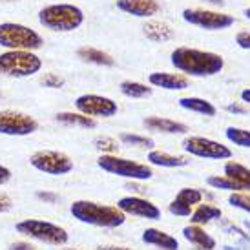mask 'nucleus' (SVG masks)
Masks as SVG:
<instances>
[{"label": "nucleus", "instance_id": "1", "mask_svg": "<svg viewBox=\"0 0 250 250\" xmlns=\"http://www.w3.org/2000/svg\"><path fill=\"white\" fill-rule=\"evenodd\" d=\"M172 66L190 77H212L225 68L221 55L194 48H175L172 51Z\"/></svg>", "mask_w": 250, "mask_h": 250}, {"label": "nucleus", "instance_id": "2", "mask_svg": "<svg viewBox=\"0 0 250 250\" xmlns=\"http://www.w3.org/2000/svg\"><path fill=\"white\" fill-rule=\"evenodd\" d=\"M70 212L81 223L104 229H117L126 221L125 212H121L117 207H106L93 201H75Z\"/></svg>", "mask_w": 250, "mask_h": 250}, {"label": "nucleus", "instance_id": "3", "mask_svg": "<svg viewBox=\"0 0 250 250\" xmlns=\"http://www.w3.org/2000/svg\"><path fill=\"white\" fill-rule=\"evenodd\" d=\"M39 22L46 29L68 33L83 26L84 13L81 7L73 4H51L39 11Z\"/></svg>", "mask_w": 250, "mask_h": 250}, {"label": "nucleus", "instance_id": "4", "mask_svg": "<svg viewBox=\"0 0 250 250\" xmlns=\"http://www.w3.org/2000/svg\"><path fill=\"white\" fill-rule=\"evenodd\" d=\"M42 70V59L33 51L7 49L0 53V75L4 77H31Z\"/></svg>", "mask_w": 250, "mask_h": 250}, {"label": "nucleus", "instance_id": "5", "mask_svg": "<svg viewBox=\"0 0 250 250\" xmlns=\"http://www.w3.org/2000/svg\"><path fill=\"white\" fill-rule=\"evenodd\" d=\"M42 37L35 29L24 24L15 22H2L0 24V46L6 49H24V51H37L42 48Z\"/></svg>", "mask_w": 250, "mask_h": 250}, {"label": "nucleus", "instance_id": "6", "mask_svg": "<svg viewBox=\"0 0 250 250\" xmlns=\"http://www.w3.org/2000/svg\"><path fill=\"white\" fill-rule=\"evenodd\" d=\"M97 165L99 168H103L108 174L119 175V177L132 181H146L153 175V170L148 165L135 163V161L125 159V157H117V155H111V153L101 155Z\"/></svg>", "mask_w": 250, "mask_h": 250}, {"label": "nucleus", "instance_id": "7", "mask_svg": "<svg viewBox=\"0 0 250 250\" xmlns=\"http://www.w3.org/2000/svg\"><path fill=\"white\" fill-rule=\"evenodd\" d=\"M17 232L28 237H33L42 243L55 245V247L66 245L70 239L68 232L62 227L48 221H41V219H24V221L17 223Z\"/></svg>", "mask_w": 250, "mask_h": 250}, {"label": "nucleus", "instance_id": "8", "mask_svg": "<svg viewBox=\"0 0 250 250\" xmlns=\"http://www.w3.org/2000/svg\"><path fill=\"white\" fill-rule=\"evenodd\" d=\"M29 165L49 175H66L73 170V161L66 153L55 150H39L29 157Z\"/></svg>", "mask_w": 250, "mask_h": 250}, {"label": "nucleus", "instance_id": "9", "mask_svg": "<svg viewBox=\"0 0 250 250\" xmlns=\"http://www.w3.org/2000/svg\"><path fill=\"white\" fill-rule=\"evenodd\" d=\"M37 130H39V123L31 115L13 110L0 111V133L2 135L24 137V135L35 133Z\"/></svg>", "mask_w": 250, "mask_h": 250}, {"label": "nucleus", "instance_id": "10", "mask_svg": "<svg viewBox=\"0 0 250 250\" xmlns=\"http://www.w3.org/2000/svg\"><path fill=\"white\" fill-rule=\"evenodd\" d=\"M183 19L188 24H194V26L210 29V31L227 29L230 26H234V17L232 15L219 13V11H208V9H185Z\"/></svg>", "mask_w": 250, "mask_h": 250}, {"label": "nucleus", "instance_id": "11", "mask_svg": "<svg viewBox=\"0 0 250 250\" xmlns=\"http://www.w3.org/2000/svg\"><path fill=\"white\" fill-rule=\"evenodd\" d=\"M183 150L190 155H197L205 159H230L232 157L229 146L207 139V137H187L183 141Z\"/></svg>", "mask_w": 250, "mask_h": 250}, {"label": "nucleus", "instance_id": "12", "mask_svg": "<svg viewBox=\"0 0 250 250\" xmlns=\"http://www.w3.org/2000/svg\"><path fill=\"white\" fill-rule=\"evenodd\" d=\"M75 108L79 113H84L88 117H113L117 113V103L103 95L86 93L75 99Z\"/></svg>", "mask_w": 250, "mask_h": 250}, {"label": "nucleus", "instance_id": "13", "mask_svg": "<svg viewBox=\"0 0 250 250\" xmlns=\"http://www.w3.org/2000/svg\"><path fill=\"white\" fill-rule=\"evenodd\" d=\"M117 208L125 214L130 215H137V217H145V219H159L161 217V210L153 205V203L146 201L143 197H123L119 199Z\"/></svg>", "mask_w": 250, "mask_h": 250}, {"label": "nucleus", "instance_id": "14", "mask_svg": "<svg viewBox=\"0 0 250 250\" xmlns=\"http://www.w3.org/2000/svg\"><path fill=\"white\" fill-rule=\"evenodd\" d=\"M201 199L203 194L197 188H183V190H179V194L175 195L174 201L170 203L168 210H170V214L187 217L192 214V207L201 203Z\"/></svg>", "mask_w": 250, "mask_h": 250}, {"label": "nucleus", "instance_id": "15", "mask_svg": "<svg viewBox=\"0 0 250 250\" xmlns=\"http://www.w3.org/2000/svg\"><path fill=\"white\" fill-rule=\"evenodd\" d=\"M117 7L121 11L139 19H148L152 15H157L161 9L157 0H117Z\"/></svg>", "mask_w": 250, "mask_h": 250}, {"label": "nucleus", "instance_id": "16", "mask_svg": "<svg viewBox=\"0 0 250 250\" xmlns=\"http://www.w3.org/2000/svg\"><path fill=\"white\" fill-rule=\"evenodd\" d=\"M148 81L152 86L163 88V90H185L188 88V79L179 73H167V71H153L150 73Z\"/></svg>", "mask_w": 250, "mask_h": 250}, {"label": "nucleus", "instance_id": "17", "mask_svg": "<svg viewBox=\"0 0 250 250\" xmlns=\"http://www.w3.org/2000/svg\"><path fill=\"white\" fill-rule=\"evenodd\" d=\"M143 241L153 247H159L163 250H177L179 249V241L174 236H170L167 232L157 229H146L143 234Z\"/></svg>", "mask_w": 250, "mask_h": 250}, {"label": "nucleus", "instance_id": "18", "mask_svg": "<svg viewBox=\"0 0 250 250\" xmlns=\"http://www.w3.org/2000/svg\"><path fill=\"white\" fill-rule=\"evenodd\" d=\"M145 126L152 132H163V133H187L188 126L172 119L165 117H146Z\"/></svg>", "mask_w": 250, "mask_h": 250}, {"label": "nucleus", "instance_id": "19", "mask_svg": "<svg viewBox=\"0 0 250 250\" xmlns=\"http://www.w3.org/2000/svg\"><path fill=\"white\" fill-rule=\"evenodd\" d=\"M143 31H145L146 39H150L153 42H167V41H172L175 37L174 29L170 28L168 24L159 21H148L143 26Z\"/></svg>", "mask_w": 250, "mask_h": 250}, {"label": "nucleus", "instance_id": "20", "mask_svg": "<svg viewBox=\"0 0 250 250\" xmlns=\"http://www.w3.org/2000/svg\"><path fill=\"white\" fill-rule=\"evenodd\" d=\"M183 236H185V239H188L190 243L197 245L199 249H205V250L215 249V239L210 236V234H207L199 225L185 227V229H183Z\"/></svg>", "mask_w": 250, "mask_h": 250}, {"label": "nucleus", "instance_id": "21", "mask_svg": "<svg viewBox=\"0 0 250 250\" xmlns=\"http://www.w3.org/2000/svg\"><path fill=\"white\" fill-rule=\"evenodd\" d=\"M77 55L79 59H83L84 62H91V64H97V66H113L115 61L113 57L104 53L103 49L97 48H90V46H83V48L77 49Z\"/></svg>", "mask_w": 250, "mask_h": 250}, {"label": "nucleus", "instance_id": "22", "mask_svg": "<svg viewBox=\"0 0 250 250\" xmlns=\"http://www.w3.org/2000/svg\"><path fill=\"white\" fill-rule=\"evenodd\" d=\"M148 161L155 165V167H165V168H179L187 167L188 159L181 157V155H170L167 152H159V150H152L148 153Z\"/></svg>", "mask_w": 250, "mask_h": 250}, {"label": "nucleus", "instance_id": "23", "mask_svg": "<svg viewBox=\"0 0 250 250\" xmlns=\"http://www.w3.org/2000/svg\"><path fill=\"white\" fill-rule=\"evenodd\" d=\"M179 106L181 108H185V110H190V111H195V113H201V115H207V117H214L217 110H215V106L208 101H205V99H199V97H183L179 99Z\"/></svg>", "mask_w": 250, "mask_h": 250}, {"label": "nucleus", "instance_id": "24", "mask_svg": "<svg viewBox=\"0 0 250 250\" xmlns=\"http://www.w3.org/2000/svg\"><path fill=\"white\" fill-rule=\"evenodd\" d=\"M225 175L239 183L245 190H250V170L243 165H239L236 161H229L225 165Z\"/></svg>", "mask_w": 250, "mask_h": 250}, {"label": "nucleus", "instance_id": "25", "mask_svg": "<svg viewBox=\"0 0 250 250\" xmlns=\"http://www.w3.org/2000/svg\"><path fill=\"white\" fill-rule=\"evenodd\" d=\"M55 119L59 123H64V125H73V126H81V128H95L97 123L91 117L84 115V113H73V111H61L57 113Z\"/></svg>", "mask_w": 250, "mask_h": 250}, {"label": "nucleus", "instance_id": "26", "mask_svg": "<svg viewBox=\"0 0 250 250\" xmlns=\"http://www.w3.org/2000/svg\"><path fill=\"white\" fill-rule=\"evenodd\" d=\"M119 90H121L123 95L130 99H145L152 95V88H148L146 84L135 83V81H123Z\"/></svg>", "mask_w": 250, "mask_h": 250}, {"label": "nucleus", "instance_id": "27", "mask_svg": "<svg viewBox=\"0 0 250 250\" xmlns=\"http://www.w3.org/2000/svg\"><path fill=\"white\" fill-rule=\"evenodd\" d=\"M223 215L221 208H217L214 205H199L195 212H192V219L190 221L194 225H203V223H208L212 219H219Z\"/></svg>", "mask_w": 250, "mask_h": 250}, {"label": "nucleus", "instance_id": "28", "mask_svg": "<svg viewBox=\"0 0 250 250\" xmlns=\"http://www.w3.org/2000/svg\"><path fill=\"white\" fill-rule=\"evenodd\" d=\"M227 139L234 145L241 146V148H250V132L243 130V128H236V126H230L227 128Z\"/></svg>", "mask_w": 250, "mask_h": 250}, {"label": "nucleus", "instance_id": "29", "mask_svg": "<svg viewBox=\"0 0 250 250\" xmlns=\"http://www.w3.org/2000/svg\"><path fill=\"white\" fill-rule=\"evenodd\" d=\"M207 183H208L210 187L217 188V190H236V192L245 190L239 183H236V181L227 177V175H212V177L207 179Z\"/></svg>", "mask_w": 250, "mask_h": 250}, {"label": "nucleus", "instance_id": "30", "mask_svg": "<svg viewBox=\"0 0 250 250\" xmlns=\"http://www.w3.org/2000/svg\"><path fill=\"white\" fill-rule=\"evenodd\" d=\"M121 141L126 145L132 146H143V148H152L155 143L150 137H143V135H135V133H121Z\"/></svg>", "mask_w": 250, "mask_h": 250}, {"label": "nucleus", "instance_id": "31", "mask_svg": "<svg viewBox=\"0 0 250 250\" xmlns=\"http://www.w3.org/2000/svg\"><path fill=\"white\" fill-rule=\"evenodd\" d=\"M93 146L101 150V152H106V153H115L119 150V145L115 139H111V137H106V135H99L93 139Z\"/></svg>", "mask_w": 250, "mask_h": 250}, {"label": "nucleus", "instance_id": "32", "mask_svg": "<svg viewBox=\"0 0 250 250\" xmlns=\"http://www.w3.org/2000/svg\"><path fill=\"white\" fill-rule=\"evenodd\" d=\"M229 203L232 205V207L241 208L250 214V195L243 194V192H234V194L229 197Z\"/></svg>", "mask_w": 250, "mask_h": 250}, {"label": "nucleus", "instance_id": "33", "mask_svg": "<svg viewBox=\"0 0 250 250\" xmlns=\"http://www.w3.org/2000/svg\"><path fill=\"white\" fill-rule=\"evenodd\" d=\"M42 84H44L46 88H53V90H59V88H62V86H64V79L53 75V73H46V75L42 77Z\"/></svg>", "mask_w": 250, "mask_h": 250}, {"label": "nucleus", "instance_id": "34", "mask_svg": "<svg viewBox=\"0 0 250 250\" xmlns=\"http://www.w3.org/2000/svg\"><path fill=\"white\" fill-rule=\"evenodd\" d=\"M236 42L239 44V48L250 49V31H239L236 35Z\"/></svg>", "mask_w": 250, "mask_h": 250}, {"label": "nucleus", "instance_id": "35", "mask_svg": "<svg viewBox=\"0 0 250 250\" xmlns=\"http://www.w3.org/2000/svg\"><path fill=\"white\" fill-rule=\"evenodd\" d=\"M11 207H13V201H11V197L0 192V214H4V212H9V210H11Z\"/></svg>", "mask_w": 250, "mask_h": 250}, {"label": "nucleus", "instance_id": "36", "mask_svg": "<svg viewBox=\"0 0 250 250\" xmlns=\"http://www.w3.org/2000/svg\"><path fill=\"white\" fill-rule=\"evenodd\" d=\"M37 197L42 199V201H48V203H57L59 201V195L57 194H51V192H37Z\"/></svg>", "mask_w": 250, "mask_h": 250}, {"label": "nucleus", "instance_id": "37", "mask_svg": "<svg viewBox=\"0 0 250 250\" xmlns=\"http://www.w3.org/2000/svg\"><path fill=\"white\" fill-rule=\"evenodd\" d=\"M227 111H230V113H241V115H245V113H249V108L243 104H237V103H234V104H229L227 106Z\"/></svg>", "mask_w": 250, "mask_h": 250}, {"label": "nucleus", "instance_id": "38", "mask_svg": "<svg viewBox=\"0 0 250 250\" xmlns=\"http://www.w3.org/2000/svg\"><path fill=\"white\" fill-rule=\"evenodd\" d=\"M9 179H11V170L0 165V187L6 185V183H9Z\"/></svg>", "mask_w": 250, "mask_h": 250}, {"label": "nucleus", "instance_id": "39", "mask_svg": "<svg viewBox=\"0 0 250 250\" xmlns=\"http://www.w3.org/2000/svg\"><path fill=\"white\" fill-rule=\"evenodd\" d=\"M9 250H35V247H31L29 243H22V241H19V243L11 245Z\"/></svg>", "mask_w": 250, "mask_h": 250}, {"label": "nucleus", "instance_id": "40", "mask_svg": "<svg viewBox=\"0 0 250 250\" xmlns=\"http://www.w3.org/2000/svg\"><path fill=\"white\" fill-rule=\"evenodd\" d=\"M97 250H132V249H126V247H99Z\"/></svg>", "mask_w": 250, "mask_h": 250}, {"label": "nucleus", "instance_id": "41", "mask_svg": "<svg viewBox=\"0 0 250 250\" xmlns=\"http://www.w3.org/2000/svg\"><path fill=\"white\" fill-rule=\"evenodd\" d=\"M241 99H243V103H249V104H250V90L241 91Z\"/></svg>", "mask_w": 250, "mask_h": 250}, {"label": "nucleus", "instance_id": "42", "mask_svg": "<svg viewBox=\"0 0 250 250\" xmlns=\"http://www.w3.org/2000/svg\"><path fill=\"white\" fill-rule=\"evenodd\" d=\"M207 2H208V4H214V6H225V0H207Z\"/></svg>", "mask_w": 250, "mask_h": 250}, {"label": "nucleus", "instance_id": "43", "mask_svg": "<svg viewBox=\"0 0 250 250\" xmlns=\"http://www.w3.org/2000/svg\"><path fill=\"white\" fill-rule=\"evenodd\" d=\"M245 17H247V19H250V7H247V9H245Z\"/></svg>", "mask_w": 250, "mask_h": 250}, {"label": "nucleus", "instance_id": "44", "mask_svg": "<svg viewBox=\"0 0 250 250\" xmlns=\"http://www.w3.org/2000/svg\"><path fill=\"white\" fill-rule=\"evenodd\" d=\"M245 227H247V229H249V232H250V221L245 223Z\"/></svg>", "mask_w": 250, "mask_h": 250}, {"label": "nucleus", "instance_id": "45", "mask_svg": "<svg viewBox=\"0 0 250 250\" xmlns=\"http://www.w3.org/2000/svg\"><path fill=\"white\" fill-rule=\"evenodd\" d=\"M4 2H15V0H4Z\"/></svg>", "mask_w": 250, "mask_h": 250}, {"label": "nucleus", "instance_id": "46", "mask_svg": "<svg viewBox=\"0 0 250 250\" xmlns=\"http://www.w3.org/2000/svg\"><path fill=\"white\" fill-rule=\"evenodd\" d=\"M197 250H205V249H197Z\"/></svg>", "mask_w": 250, "mask_h": 250}, {"label": "nucleus", "instance_id": "47", "mask_svg": "<svg viewBox=\"0 0 250 250\" xmlns=\"http://www.w3.org/2000/svg\"><path fill=\"white\" fill-rule=\"evenodd\" d=\"M70 250H75V249H70Z\"/></svg>", "mask_w": 250, "mask_h": 250}]
</instances>
